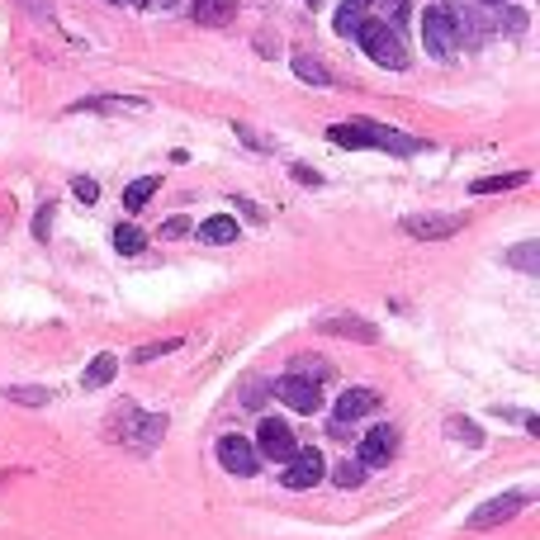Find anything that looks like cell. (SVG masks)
Wrapping results in <instances>:
<instances>
[{
    "mask_svg": "<svg viewBox=\"0 0 540 540\" xmlns=\"http://www.w3.org/2000/svg\"><path fill=\"white\" fill-rule=\"evenodd\" d=\"M119 375V356H109V351H100V356L86 365V375H81V389H105L109 379Z\"/></svg>",
    "mask_w": 540,
    "mask_h": 540,
    "instance_id": "cell-16",
    "label": "cell"
},
{
    "mask_svg": "<svg viewBox=\"0 0 540 540\" xmlns=\"http://www.w3.org/2000/svg\"><path fill=\"white\" fill-rule=\"evenodd\" d=\"M76 199H81V204H95V199H100V185H95L90 176H81L76 180Z\"/></svg>",
    "mask_w": 540,
    "mask_h": 540,
    "instance_id": "cell-31",
    "label": "cell"
},
{
    "mask_svg": "<svg viewBox=\"0 0 540 540\" xmlns=\"http://www.w3.org/2000/svg\"><path fill=\"white\" fill-rule=\"evenodd\" d=\"M237 138H242V143H252L256 152H270V147H275L270 138H261V133H256V128H247V124H237Z\"/></svg>",
    "mask_w": 540,
    "mask_h": 540,
    "instance_id": "cell-29",
    "label": "cell"
},
{
    "mask_svg": "<svg viewBox=\"0 0 540 540\" xmlns=\"http://www.w3.org/2000/svg\"><path fill=\"white\" fill-rule=\"evenodd\" d=\"M323 332H337V337H351V342H379V327L365 323V318H356V313H342V318H323Z\"/></svg>",
    "mask_w": 540,
    "mask_h": 540,
    "instance_id": "cell-13",
    "label": "cell"
},
{
    "mask_svg": "<svg viewBox=\"0 0 540 540\" xmlns=\"http://www.w3.org/2000/svg\"><path fill=\"white\" fill-rule=\"evenodd\" d=\"M484 5H503V0H484Z\"/></svg>",
    "mask_w": 540,
    "mask_h": 540,
    "instance_id": "cell-38",
    "label": "cell"
},
{
    "mask_svg": "<svg viewBox=\"0 0 540 540\" xmlns=\"http://www.w3.org/2000/svg\"><path fill=\"white\" fill-rule=\"evenodd\" d=\"M422 43H427L432 57H455V48H460V19L450 15L446 5L427 10L422 15Z\"/></svg>",
    "mask_w": 540,
    "mask_h": 540,
    "instance_id": "cell-4",
    "label": "cell"
},
{
    "mask_svg": "<svg viewBox=\"0 0 540 540\" xmlns=\"http://www.w3.org/2000/svg\"><path fill=\"white\" fill-rule=\"evenodd\" d=\"M176 346H180V337H166V342L138 346V351H133V360H157V356H166V351H176Z\"/></svg>",
    "mask_w": 540,
    "mask_h": 540,
    "instance_id": "cell-28",
    "label": "cell"
},
{
    "mask_svg": "<svg viewBox=\"0 0 540 540\" xmlns=\"http://www.w3.org/2000/svg\"><path fill=\"white\" fill-rule=\"evenodd\" d=\"M157 5H176V0H157Z\"/></svg>",
    "mask_w": 540,
    "mask_h": 540,
    "instance_id": "cell-37",
    "label": "cell"
},
{
    "mask_svg": "<svg viewBox=\"0 0 540 540\" xmlns=\"http://www.w3.org/2000/svg\"><path fill=\"white\" fill-rule=\"evenodd\" d=\"M0 479H10V474H0Z\"/></svg>",
    "mask_w": 540,
    "mask_h": 540,
    "instance_id": "cell-39",
    "label": "cell"
},
{
    "mask_svg": "<svg viewBox=\"0 0 540 540\" xmlns=\"http://www.w3.org/2000/svg\"><path fill=\"white\" fill-rule=\"evenodd\" d=\"M403 233L422 237V242H436V237H455V233H460V218H455V214H413V218H403Z\"/></svg>",
    "mask_w": 540,
    "mask_h": 540,
    "instance_id": "cell-10",
    "label": "cell"
},
{
    "mask_svg": "<svg viewBox=\"0 0 540 540\" xmlns=\"http://www.w3.org/2000/svg\"><path fill=\"white\" fill-rule=\"evenodd\" d=\"M507 29H512V34H517V29H526V15L522 10H507V19H503Z\"/></svg>",
    "mask_w": 540,
    "mask_h": 540,
    "instance_id": "cell-34",
    "label": "cell"
},
{
    "mask_svg": "<svg viewBox=\"0 0 540 540\" xmlns=\"http://www.w3.org/2000/svg\"><path fill=\"white\" fill-rule=\"evenodd\" d=\"M327 138L342 147H379V152H394V157H413L422 152V138H408V133H398V128H384V124H370V119H360V124H332L327 128Z\"/></svg>",
    "mask_w": 540,
    "mask_h": 540,
    "instance_id": "cell-1",
    "label": "cell"
},
{
    "mask_svg": "<svg viewBox=\"0 0 540 540\" xmlns=\"http://www.w3.org/2000/svg\"><path fill=\"white\" fill-rule=\"evenodd\" d=\"M289 375L299 379H313V384H323V379H332V365H327L323 356H294V370Z\"/></svg>",
    "mask_w": 540,
    "mask_h": 540,
    "instance_id": "cell-21",
    "label": "cell"
},
{
    "mask_svg": "<svg viewBox=\"0 0 540 540\" xmlns=\"http://www.w3.org/2000/svg\"><path fill=\"white\" fill-rule=\"evenodd\" d=\"M531 503V493H503V498H488L484 507H474L469 512V531H488V526H503V522H512L522 507Z\"/></svg>",
    "mask_w": 540,
    "mask_h": 540,
    "instance_id": "cell-5",
    "label": "cell"
},
{
    "mask_svg": "<svg viewBox=\"0 0 540 540\" xmlns=\"http://www.w3.org/2000/svg\"><path fill=\"white\" fill-rule=\"evenodd\" d=\"M332 479H337V488H360L365 484V465H360V460H342Z\"/></svg>",
    "mask_w": 540,
    "mask_h": 540,
    "instance_id": "cell-26",
    "label": "cell"
},
{
    "mask_svg": "<svg viewBox=\"0 0 540 540\" xmlns=\"http://www.w3.org/2000/svg\"><path fill=\"white\" fill-rule=\"evenodd\" d=\"M446 432L460 436V441H469V446H479V441H484V436H479V427H474V422H460V417H450Z\"/></svg>",
    "mask_w": 540,
    "mask_h": 540,
    "instance_id": "cell-27",
    "label": "cell"
},
{
    "mask_svg": "<svg viewBox=\"0 0 540 540\" xmlns=\"http://www.w3.org/2000/svg\"><path fill=\"white\" fill-rule=\"evenodd\" d=\"M24 5H29L34 15H48V0H24Z\"/></svg>",
    "mask_w": 540,
    "mask_h": 540,
    "instance_id": "cell-35",
    "label": "cell"
},
{
    "mask_svg": "<svg viewBox=\"0 0 540 540\" xmlns=\"http://www.w3.org/2000/svg\"><path fill=\"white\" fill-rule=\"evenodd\" d=\"M398 455V432L394 427H375V432H365V441H360V465H389Z\"/></svg>",
    "mask_w": 540,
    "mask_h": 540,
    "instance_id": "cell-11",
    "label": "cell"
},
{
    "mask_svg": "<svg viewBox=\"0 0 540 540\" xmlns=\"http://www.w3.org/2000/svg\"><path fill=\"white\" fill-rule=\"evenodd\" d=\"M48 218H53V204H43V209H38V223H34L38 237H48Z\"/></svg>",
    "mask_w": 540,
    "mask_h": 540,
    "instance_id": "cell-33",
    "label": "cell"
},
{
    "mask_svg": "<svg viewBox=\"0 0 540 540\" xmlns=\"http://www.w3.org/2000/svg\"><path fill=\"white\" fill-rule=\"evenodd\" d=\"M275 398L289 403L294 413H318L323 408V384H313V379H299V375H285L275 384Z\"/></svg>",
    "mask_w": 540,
    "mask_h": 540,
    "instance_id": "cell-8",
    "label": "cell"
},
{
    "mask_svg": "<svg viewBox=\"0 0 540 540\" xmlns=\"http://www.w3.org/2000/svg\"><path fill=\"white\" fill-rule=\"evenodd\" d=\"M507 261H512L517 270H526V275H540V242H522V247H512Z\"/></svg>",
    "mask_w": 540,
    "mask_h": 540,
    "instance_id": "cell-22",
    "label": "cell"
},
{
    "mask_svg": "<svg viewBox=\"0 0 540 540\" xmlns=\"http://www.w3.org/2000/svg\"><path fill=\"white\" fill-rule=\"evenodd\" d=\"M294 450H299V441H294V432H289V422L266 417L261 432H256V455H261V460H275V465H285Z\"/></svg>",
    "mask_w": 540,
    "mask_h": 540,
    "instance_id": "cell-6",
    "label": "cell"
},
{
    "mask_svg": "<svg viewBox=\"0 0 540 540\" xmlns=\"http://www.w3.org/2000/svg\"><path fill=\"white\" fill-rule=\"evenodd\" d=\"M190 15L199 24H209V29H223V24H233L237 0H190Z\"/></svg>",
    "mask_w": 540,
    "mask_h": 540,
    "instance_id": "cell-14",
    "label": "cell"
},
{
    "mask_svg": "<svg viewBox=\"0 0 540 540\" xmlns=\"http://www.w3.org/2000/svg\"><path fill=\"white\" fill-rule=\"evenodd\" d=\"M375 408H379V394H375V389H346V394L337 398V422H332V427L342 432L346 422H360V417H370Z\"/></svg>",
    "mask_w": 540,
    "mask_h": 540,
    "instance_id": "cell-12",
    "label": "cell"
},
{
    "mask_svg": "<svg viewBox=\"0 0 540 540\" xmlns=\"http://www.w3.org/2000/svg\"><path fill=\"white\" fill-rule=\"evenodd\" d=\"M199 242H209V247H228V242H237V218L228 214H214L199 223Z\"/></svg>",
    "mask_w": 540,
    "mask_h": 540,
    "instance_id": "cell-15",
    "label": "cell"
},
{
    "mask_svg": "<svg viewBox=\"0 0 540 540\" xmlns=\"http://www.w3.org/2000/svg\"><path fill=\"white\" fill-rule=\"evenodd\" d=\"M166 413H138V408H114V422H109V436L124 441L133 450H152L166 436Z\"/></svg>",
    "mask_w": 540,
    "mask_h": 540,
    "instance_id": "cell-2",
    "label": "cell"
},
{
    "mask_svg": "<svg viewBox=\"0 0 540 540\" xmlns=\"http://www.w3.org/2000/svg\"><path fill=\"white\" fill-rule=\"evenodd\" d=\"M76 114H124V109H147V100H119V95H100V100H76Z\"/></svg>",
    "mask_w": 540,
    "mask_h": 540,
    "instance_id": "cell-17",
    "label": "cell"
},
{
    "mask_svg": "<svg viewBox=\"0 0 540 540\" xmlns=\"http://www.w3.org/2000/svg\"><path fill=\"white\" fill-rule=\"evenodd\" d=\"M379 5H384V15H389V24H403V15H408V0H379Z\"/></svg>",
    "mask_w": 540,
    "mask_h": 540,
    "instance_id": "cell-32",
    "label": "cell"
},
{
    "mask_svg": "<svg viewBox=\"0 0 540 540\" xmlns=\"http://www.w3.org/2000/svg\"><path fill=\"white\" fill-rule=\"evenodd\" d=\"M517 185H526V171H507V176H484V180H474L469 190H474V195H503V190H517Z\"/></svg>",
    "mask_w": 540,
    "mask_h": 540,
    "instance_id": "cell-19",
    "label": "cell"
},
{
    "mask_svg": "<svg viewBox=\"0 0 540 540\" xmlns=\"http://www.w3.org/2000/svg\"><path fill=\"white\" fill-rule=\"evenodd\" d=\"M318 479H323V455L318 450H294L285 460V474H280V484L294 488V493L299 488H313Z\"/></svg>",
    "mask_w": 540,
    "mask_h": 540,
    "instance_id": "cell-9",
    "label": "cell"
},
{
    "mask_svg": "<svg viewBox=\"0 0 540 540\" xmlns=\"http://www.w3.org/2000/svg\"><path fill=\"white\" fill-rule=\"evenodd\" d=\"M365 10H370V0H342V10H337V19H332V24H337V34H356L360 24H365Z\"/></svg>",
    "mask_w": 540,
    "mask_h": 540,
    "instance_id": "cell-18",
    "label": "cell"
},
{
    "mask_svg": "<svg viewBox=\"0 0 540 540\" xmlns=\"http://www.w3.org/2000/svg\"><path fill=\"white\" fill-rule=\"evenodd\" d=\"M294 72L304 76V81H313V86H327V81H332L323 62H318V57H308V53H294Z\"/></svg>",
    "mask_w": 540,
    "mask_h": 540,
    "instance_id": "cell-23",
    "label": "cell"
},
{
    "mask_svg": "<svg viewBox=\"0 0 540 540\" xmlns=\"http://www.w3.org/2000/svg\"><path fill=\"white\" fill-rule=\"evenodd\" d=\"M218 465L228 469V474H237V479H252L261 455H256V446L247 436H218Z\"/></svg>",
    "mask_w": 540,
    "mask_h": 540,
    "instance_id": "cell-7",
    "label": "cell"
},
{
    "mask_svg": "<svg viewBox=\"0 0 540 540\" xmlns=\"http://www.w3.org/2000/svg\"><path fill=\"white\" fill-rule=\"evenodd\" d=\"M157 185H162L157 176H138V180H133V185H128V195H124V209H128V214H138L147 199L157 195Z\"/></svg>",
    "mask_w": 540,
    "mask_h": 540,
    "instance_id": "cell-20",
    "label": "cell"
},
{
    "mask_svg": "<svg viewBox=\"0 0 540 540\" xmlns=\"http://www.w3.org/2000/svg\"><path fill=\"white\" fill-rule=\"evenodd\" d=\"M289 176L299 180V185H308V190H318V185H323V176H318L313 166H289Z\"/></svg>",
    "mask_w": 540,
    "mask_h": 540,
    "instance_id": "cell-30",
    "label": "cell"
},
{
    "mask_svg": "<svg viewBox=\"0 0 540 540\" xmlns=\"http://www.w3.org/2000/svg\"><path fill=\"white\" fill-rule=\"evenodd\" d=\"M114 5H138V0H114Z\"/></svg>",
    "mask_w": 540,
    "mask_h": 540,
    "instance_id": "cell-36",
    "label": "cell"
},
{
    "mask_svg": "<svg viewBox=\"0 0 540 540\" xmlns=\"http://www.w3.org/2000/svg\"><path fill=\"white\" fill-rule=\"evenodd\" d=\"M5 398H10V403H24V408H43L53 394H48V389H29V384H10Z\"/></svg>",
    "mask_w": 540,
    "mask_h": 540,
    "instance_id": "cell-24",
    "label": "cell"
},
{
    "mask_svg": "<svg viewBox=\"0 0 540 540\" xmlns=\"http://www.w3.org/2000/svg\"><path fill=\"white\" fill-rule=\"evenodd\" d=\"M356 43L370 53V62L389 67V72H403V67H408V48H403V38H398L394 24H384V19H365L356 29Z\"/></svg>",
    "mask_w": 540,
    "mask_h": 540,
    "instance_id": "cell-3",
    "label": "cell"
},
{
    "mask_svg": "<svg viewBox=\"0 0 540 540\" xmlns=\"http://www.w3.org/2000/svg\"><path fill=\"white\" fill-rule=\"evenodd\" d=\"M114 247H119V252H128V256H133V252H143V247H147V237L138 233L133 223H119V228H114Z\"/></svg>",
    "mask_w": 540,
    "mask_h": 540,
    "instance_id": "cell-25",
    "label": "cell"
}]
</instances>
